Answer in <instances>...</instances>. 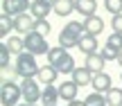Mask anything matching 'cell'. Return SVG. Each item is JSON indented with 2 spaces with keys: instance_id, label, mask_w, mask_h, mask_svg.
Listing matches in <instances>:
<instances>
[{
  "instance_id": "d6986e66",
  "label": "cell",
  "mask_w": 122,
  "mask_h": 106,
  "mask_svg": "<svg viewBox=\"0 0 122 106\" xmlns=\"http://www.w3.org/2000/svg\"><path fill=\"white\" fill-rule=\"evenodd\" d=\"M66 57H68V50H66V48H61V45H57V48H50V52H48V63H52V66L57 68Z\"/></svg>"
},
{
  "instance_id": "603a6c76",
  "label": "cell",
  "mask_w": 122,
  "mask_h": 106,
  "mask_svg": "<svg viewBox=\"0 0 122 106\" xmlns=\"http://www.w3.org/2000/svg\"><path fill=\"white\" fill-rule=\"evenodd\" d=\"M9 61H11V50L7 48V43L0 45V70H9Z\"/></svg>"
},
{
  "instance_id": "2e32d148",
  "label": "cell",
  "mask_w": 122,
  "mask_h": 106,
  "mask_svg": "<svg viewBox=\"0 0 122 106\" xmlns=\"http://www.w3.org/2000/svg\"><path fill=\"white\" fill-rule=\"evenodd\" d=\"M70 77H72V81L79 86V88H81V86H88V84H93V77H95V75H93V72L88 70L86 66H84V68H75V72H72Z\"/></svg>"
},
{
  "instance_id": "277c9868",
  "label": "cell",
  "mask_w": 122,
  "mask_h": 106,
  "mask_svg": "<svg viewBox=\"0 0 122 106\" xmlns=\"http://www.w3.org/2000/svg\"><path fill=\"white\" fill-rule=\"evenodd\" d=\"M23 41H25V50H27V52H32L34 57L50 52L48 39H45L43 34H39V32H30V34H25V36H23Z\"/></svg>"
},
{
  "instance_id": "7a4b0ae2",
  "label": "cell",
  "mask_w": 122,
  "mask_h": 106,
  "mask_svg": "<svg viewBox=\"0 0 122 106\" xmlns=\"http://www.w3.org/2000/svg\"><path fill=\"white\" fill-rule=\"evenodd\" d=\"M41 70V66L36 63V57L32 52H20L16 57V63H14V72H16L20 79H30V77H36Z\"/></svg>"
},
{
  "instance_id": "ac0fdd59",
  "label": "cell",
  "mask_w": 122,
  "mask_h": 106,
  "mask_svg": "<svg viewBox=\"0 0 122 106\" xmlns=\"http://www.w3.org/2000/svg\"><path fill=\"white\" fill-rule=\"evenodd\" d=\"M52 11L57 14V16H61V18L70 16V14L75 11V0H57L54 7H52Z\"/></svg>"
},
{
  "instance_id": "30bf717a",
  "label": "cell",
  "mask_w": 122,
  "mask_h": 106,
  "mask_svg": "<svg viewBox=\"0 0 122 106\" xmlns=\"http://www.w3.org/2000/svg\"><path fill=\"white\" fill-rule=\"evenodd\" d=\"M104 57H102L100 52H93V54H86V59H84V66L88 68V70L93 72V75H100L102 70H104Z\"/></svg>"
},
{
  "instance_id": "5bb4252c",
  "label": "cell",
  "mask_w": 122,
  "mask_h": 106,
  "mask_svg": "<svg viewBox=\"0 0 122 106\" xmlns=\"http://www.w3.org/2000/svg\"><path fill=\"white\" fill-rule=\"evenodd\" d=\"M75 11L79 16H95L97 11V0H75Z\"/></svg>"
},
{
  "instance_id": "9c48e42d",
  "label": "cell",
  "mask_w": 122,
  "mask_h": 106,
  "mask_svg": "<svg viewBox=\"0 0 122 106\" xmlns=\"http://www.w3.org/2000/svg\"><path fill=\"white\" fill-rule=\"evenodd\" d=\"M57 77H59V70L52 66V63H45V66H41L36 79H39L43 86H50V84H54V81H57Z\"/></svg>"
},
{
  "instance_id": "52a82bcc",
  "label": "cell",
  "mask_w": 122,
  "mask_h": 106,
  "mask_svg": "<svg viewBox=\"0 0 122 106\" xmlns=\"http://www.w3.org/2000/svg\"><path fill=\"white\" fill-rule=\"evenodd\" d=\"M34 27H36V18L30 11H25V14L14 18V29L18 34H30V32H34Z\"/></svg>"
},
{
  "instance_id": "1f68e13d",
  "label": "cell",
  "mask_w": 122,
  "mask_h": 106,
  "mask_svg": "<svg viewBox=\"0 0 122 106\" xmlns=\"http://www.w3.org/2000/svg\"><path fill=\"white\" fill-rule=\"evenodd\" d=\"M118 63H120V66H122V50H120V57H118Z\"/></svg>"
},
{
  "instance_id": "cb8c5ba5",
  "label": "cell",
  "mask_w": 122,
  "mask_h": 106,
  "mask_svg": "<svg viewBox=\"0 0 122 106\" xmlns=\"http://www.w3.org/2000/svg\"><path fill=\"white\" fill-rule=\"evenodd\" d=\"M106 102L109 106H122V88H111L106 93Z\"/></svg>"
},
{
  "instance_id": "836d02e7",
  "label": "cell",
  "mask_w": 122,
  "mask_h": 106,
  "mask_svg": "<svg viewBox=\"0 0 122 106\" xmlns=\"http://www.w3.org/2000/svg\"><path fill=\"white\" fill-rule=\"evenodd\" d=\"M120 81H122V72H120Z\"/></svg>"
},
{
  "instance_id": "5b68a950",
  "label": "cell",
  "mask_w": 122,
  "mask_h": 106,
  "mask_svg": "<svg viewBox=\"0 0 122 106\" xmlns=\"http://www.w3.org/2000/svg\"><path fill=\"white\" fill-rule=\"evenodd\" d=\"M20 88H23V102H27V104H39L41 102L43 88L39 86V79H34V77L23 79L20 81Z\"/></svg>"
},
{
  "instance_id": "ba28073f",
  "label": "cell",
  "mask_w": 122,
  "mask_h": 106,
  "mask_svg": "<svg viewBox=\"0 0 122 106\" xmlns=\"http://www.w3.org/2000/svg\"><path fill=\"white\" fill-rule=\"evenodd\" d=\"M77 93H79V86L75 84L72 79L59 84V97L63 99L66 104H68V102H75V99H77Z\"/></svg>"
},
{
  "instance_id": "e0dca14e",
  "label": "cell",
  "mask_w": 122,
  "mask_h": 106,
  "mask_svg": "<svg viewBox=\"0 0 122 106\" xmlns=\"http://www.w3.org/2000/svg\"><path fill=\"white\" fill-rule=\"evenodd\" d=\"M77 50L81 54H93L97 52V36H91V34H84L77 43Z\"/></svg>"
},
{
  "instance_id": "f1b7e54d",
  "label": "cell",
  "mask_w": 122,
  "mask_h": 106,
  "mask_svg": "<svg viewBox=\"0 0 122 106\" xmlns=\"http://www.w3.org/2000/svg\"><path fill=\"white\" fill-rule=\"evenodd\" d=\"M111 27H113V32H118V34H122V14H118V16H113V20H111Z\"/></svg>"
},
{
  "instance_id": "83f0119b",
  "label": "cell",
  "mask_w": 122,
  "mask_h": 106,
  "mask_svg": "<svg viewBox=\"0 0 122 106\" xmlns=\"http://www.w3.org/2000/svg\"><path fill=\"white\" fill-rule=\"evenodd\" d=\"M50 29H52V25H50L48 20H36V27H34V32H39V34H50Z\"/></svg>"
},
{
  "instance_id": "4dcf8cb0",
  "label": "cell",
  "mask_w": 122,
  "mask_h": 106,
  "mask_svg": "<svg viewBox=\"0 0 122 106\" xmlns=\"http://www.w3.org/2000/svg\"><path fill=\"white\" fill-rule=\"evenodd\" d=\"M43 2H48L50 7H54V2H57V0H43Z\"/></svg>"
},
{
  "instance_id": "8992f818",
  "label": "cell",
  "mask_w": 122,
  "mask_h": 106,
  "mask_svg": "<svg viewBox=\"0 0 122 106\" xmlns=\"http://www.w3.org/2000/svg\"><path fill=\"white\" fill-rule=\"evenodd\" d=\"M32 2L30 0H2V14H7V16H20V14L30 11Z\"/></svg>"
},
{
  "instance_id": "d6a6232c",
  "label": "cell",
  "mask_w": 122,
  "mask_h": 106,
  "mask_svg": "<svg viewBox=\"0 0 122 106\" xmlns=\"http://www.w3.org/2000/svg\"><path fill=\"white\" fill-rule=\"evenodd\" d=\"M18 106H34V104H27V102H23V104H18Z\"/></svg>"
},
{
  "instance_id": "7402d4cb",
  "label": "cell",
  "mask_w": 122,
  "mask_h": 106,
  "mask_svg": "<svg viewBox=\"0 0 122 106\" xmlns=\"http://www.w3.org/2000/svg\"><path fill=\"white\" fill-rule=\"evenodd\" d=\"M84 102H86V106H102V104H109V102H106V95L95 93V90H93L91 95H86V97H84Z\"/></svg>"
},
{
  "instance_id": "e575fe53",
  "label": "cell",
  "mask_w": 122,
  "mask_h": 106,
  "mask_svg": "<svg viewBox=\"0 0 122 106\" xmlns=\"http://www.w3.org/2000/svg\"><path fill=\"white\" fill-rule=\"evenodd\" d=\"M102 106H109V104H102Z\"/></svg>"
},
{
  "instance_id": "4316f807",
  "label": "cell",
  "mask_w": 122,
  "mask_h": 106,
  "mask_svg": "<svg viewBox=\"0 0 122 106\" xmlns=\"http://www.w3.org/2000/svg\"><path fill=\"white\" fill-rule=\"evenodd\" d=\"M106 45H111V48H115V50H122V34H118V32L109 34V41H106Z\"/></svg>"
},
{
  "instance_id": "4fadbf2b",
  "label": "cell",
  "mask_w": 122,
  "mask_h": 106,
  "mask_svg": "<svg viewBox=\"0 0 122 106\" xmlns=\"http://www.w3.org/2000/svg\"><path fill=\"white\" fill-rule=\"evenodd\" d=\"M93 88H95V93H102V95H106L111 88H113V81H111V77L106 75V72H100V75H95L93 77Z\"/></svg>"
},
{
  "instance_id": "6da1fadb",
  "label": "cell",
  "mask_w": 122,
  "mask_h": 106,
  "mask_svg": "<svg viewBox=\"0 0 122 106\" xmlns=\"http://www.w3.org/2000/svg\"><path fill=\"white\" fill-rule=\"evenodd\" d=\"M84 34H86L84 23H79V20H68V23L63 25V29H61V34H59V45H61V48H66V50L77 48L79 39H81Z\"/></svg>"
},
{
  "instance_id": "f546056e",
  "label": "cell",
  "mask_w": 122,
  "mask_h": 106,
  "mask_svg": "<svg viewBox=\"0 0 122 106\" xmlns=\"http://www.w3.org/2000/svg\"><path fill=\"white\" fill-rule=\"evenodd\" d=\"M66 106H86V102H81V99H75V102H68Z\"/></svg>"
},
{
  "instance_id": "44dd1931",
  "label": "cell",
  "mask_w": 122,
  "mask_h": 106,
  "mask_svg": "<svg viewBox=\"0 0 122 106\" xmlns=\"http://www.w3.org/2000/svg\"><path fill=\"white\" fill-rule=\"evenodd\" d=\"M11 29H14V18L7 16V14H2V16H0V36H2V39H9V36H11Z\"/></svg>"
},
{
  "instance_id": "8fae6325",
  "label": "cell",
  "mask_w": 122,
  "mask_h": 106,
  "mask_svg": "<svg viewBox=\"0 0 122 106\" xmlns=\"http://www.w3.org/2000/svg\"><path fill=\"white\" fill-rule=\"evenodd\" d=\"M84 29L91 36L102 34V32H104V20H102V16H86L84 18Z\"/></svg>"
},
{
  "instance_id": "3957f363",
  "label": "cell",
  "mask_w": 122,
  "mask_h": 106,
  "mask_svg": "<svg viewBox=\"0 0 122 106\" xmlns=\"http://www.w3.org/2000/svg\"><path fill=\"white\" fill-rule=\"evenodd\" d=\"M23 97V88L16 81H2V88H0V104L2 106H18Z\"/></svg>"
},
{
  "instance_id": "d4e9b609",
  "label": "cell",
  "mask_w": 122,
  "mask_h": 106,
  "mask_svg": "<svg viewBox=\"0 0 122 106\" xmlns=\"http://www.w3.org/2000/svg\"><path fill=\"white\" fill-rule=\"evenodd\" d=\"M104 9L113 16H118V14H122V0H104Z\"/></svg>"
},
{
  "instance_id": "7c38bea8",
  "label": "cell",
  "mask_w": 122,
  "mask_h": 106,
  "mask_svg": "<svg viewBox=\"0 0 122 106\" xmlns=\"http://www.w3.org/2000/svg\"><path fill=\"white\" fill-rule=\"evenodd\" d=\"M50 11H52V7H50L48 2H43V0H32V7H30V14L36 18V20H48Z\"/></svg>"
},
{
  "instance_id": "9a60e30c",
  "label": "cell",
  "mask_w": 122,
  "mask_h": 106,
  "mask_svg": "<svg viewBox=\"0 0 122 106\" xmlns=\"http://www.w3.org/2000/svg\"><path fill=\"white\" fill-rule=\"evenodd\" d=\"M59 99H61L59 97V86L50 84V86L43 88V95H41V104H43V106H57Z\"/></svg>"
},
{
  "instance_id": "484cf974",
  "label": "cell",
  "mask_w": 122,
  "mask_h": 106,
  "mask_svg": "<svg viewBox=\"0 0 122 106\" xmlns=\"http://www.w3.org/2000/svg\"><path fill=\"white\" fill-rule=\"evenodd\" d=\"M100 54H102V57H104V61H118V57H120V50L111 48V45H104Z\"/></svg>"
},
{
  "instance_id": "ffe728a7",
  "label": "cell",
  "mask_w": 122,
  "mask_h": 106,
  "mask_svg": "<svg viewBox=\"0 0 122 106\" xmlns=\"http://www.w3.org/2000/svg\"><path fill=\"white\" fill-rule=\"evenodd\" d=\"M5 43H7V48L11 50V54H16V57H18L20 52H25V41H23L20 36H14V34H11Z\"/></svg>"
}]
</instances>
